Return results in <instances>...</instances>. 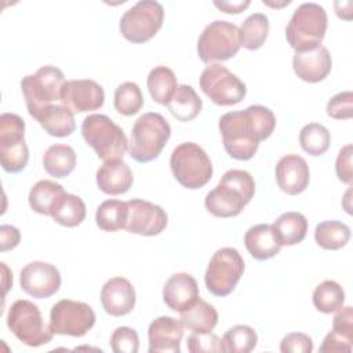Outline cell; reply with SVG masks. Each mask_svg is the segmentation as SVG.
Segmentation results:
<instances>
[{
  "mask_svg": "<svg viewBox=\"0 0 353 353\" xmlns=\"http://www.w3.org/2000/svg\"><path fill=\"white\" fill-rule=\"evenodd\" d=\"M219 131L226 153L236 160H250L259 142L268 139L276 127L274 113L262 105L228 112L219 119Z\"/></svg>",
  "mask_w": 353,
  "mask_h": 353,
  "instance_id": "cell-1",
  "label": "cell"
},
{
  "mask_svg": "<svg viewBox=\"0 0 353 353\" xmlns=\"http://www.w3.org/2000/svg\"><path fill=\"white\" fill-rule=\"evenodd\" d=\"M254 193L255 182L248 171L229 170L219 183L207 193L204 204L214 216L232 218L244 210Z\"/></svg>",
  "mask_w": 353,
  "mask_h": 353,
  "instance_id": "cell-2",
  "label": "cell"
},
{
  "mask_svg": "<svg viewBox=\"0 0 353 353\" xmlns=\"http://www.w3.org/2000/svg\"><path fill=\"white\" fill-rule=\"evenodd\" d=\"M170 137L171 127L160 113H143L132 125L128 153L138 163H149L159 157Z\"/></svg>",
  "mask_w": 353,
  "mask_h": 353,
  "instance_id": "cell-3",
  "label": "cell"
},
{
  "mask_svg": "<svg viewBox=\"0 0 353 353\" xmlns=\"http://www.w3.org/2000/svg\"><path fill=\"white\" fill-rule=\"evenodd\" d=\"M327 23L324 7L317 3H302L290 18L285 28V39L295 52L313 50L321 46Z\"/></svg>",
  "mask_w": 353,
  "mask_h": 353,
  "instance_id": "cell-4",
  "label": "cell"
},
{
  "mask_svg": "<svg viewBox=\"0 0 353 353\" xmlns=\"http://www.w3.org/2000/svg\"><path fill=\"white\" fill-rule=\"evenodd\" d=\"M65 81L62 70L52 65L41 66L34 74H28L21 80L28 112L34 120L48 106L61 103V91Z\"/></svg>",
  "mask_w": 353,
  "mask_h": 353,
  "instance_id": "cell-5",
  "label": "cell"
},
{
  "mask_svg": "<svg viewBox=\"0 0 353 353\" xmlns=\"http://www.w3.org/2000/svg\"><path fill=\"white\" fill-rule=\"evenodd\" d=\"M81 134L103 161L123 159L128 150V139L123 128L106 114H88L81 123Z\"/></svg>",
  "mask_w": 353,
  "mask_h": 353,
  "instance_id": "cell-6",
  "label": "cell"
},
{
  "mask_svg": "<svg viewBox=\"0 0 353 353\" xmlns=\"http://www.w3.org/2000/svg\"><path fill=\"white\" fill-rule=\"evenodd\" d=\"M175 179L188 189H200L212 176V163L207 153L194 142L178 145L170 157Z\"/></svg>",
  "mask_w": 353,
  "mask_h": 353,
  "instance_id": "cell-7",
  "label": "cell"
},
{
  "mask_svg": "<svg viewBox=\"0 0 353 353\" xmlns=\"http://www.w3.org/2000/svg\"><path fill=\"white\" fill-rule=\"evenodd\" d=\"M7 325L22 343L32 347L47 345L54 335L51 325L44 323L39 306L28 299H18L10 306Z\"/></svg>",
  "mask_w": 353,
  "mask_h": 353,
  "instance_id": "cell-8",
  "label": "cell"
},
{
  "mask_svg": "<svg viewBox=\"0 0 353 353\" xmlns=\"http://www.w3.org/2000/svg\"><path fill=\"white\" fill-rule=\"evenodd\" d=\"M240 47V29L229 21L210 22L197 40V54L208 65L233 58Z\"/></svg>",
  "mask_w": 353,
  "mask_h": 353,
  "instance_id": "cell-9",
  "label": "cell"
},
{
  "mask_svg": "<svg viewBox=\"0 0 353 353\" xmlns=\"http://www.w3.org/2000/svg\"><path fill=\"white\" fill-rule=\"evenodd\" d=\"M244 272V259L236 248L223 247L211 256L204 281L207 290L215 296L229 295Z\"/></svg>",
  "mask_w": 353,
  "mask_h": 353,
  "instance_id": "cell-10",
  "label": "cell"
},
{
  "mask_svg": "<svg viewBox=\"0 0 353 353\" xmlns=\"http://www.w3.org/2000/svg\"><path fill=\"white\" fill-rule=\"evenodd\" d=\"M164 8L154 0H139L130 7L120 19V33L131 43L150 40L163 26Z\"/></svg>",
  "mask_w": 353,
  "mask_h": 353,
  "instance_id": "cell-11",
  "label": "cell"
},
{
  "mask_svg": "<svg viewBox=\"0 0 353 353\" xmlns=\"http://www.w3.org/2000/svg\"><path fill=\"white\" fill-rule=\"evenodd\" d=\"M0 160L3 168L11 174L25 170L29 160L25 121L15 113L0 116Z\"/></svg>",
  "mask_w": 353,
  "mask_h": 353,
  "instance_id": "cell-12",
  "label": "cell"
},
{
  "mask_svg": "<svg viewBox=\"0 0 353 353\" xmlns=\"http://www.w3.org/2000/svg\"><path fill=\"white\" fill-rule=\"evenodd\" d=\"M201 91L216 105H236L247 94L245 84L222 63H210L200 76Z\"/></svg>",
  "mask_w": 353,
  "mask_h": 353,
  "instance_id": "cell-13",
  "label": "cell"
},
{
  "mask_svg": "<svg viewBox=\"0 0 353 353\" xmlns=\"http://www.w3.org/2000/svg\"><path fill=\"white\" fill-rule=\"evenodd\" d=\"M95 324L92 307L84 302L61 299L50 312V325L54 334L83 336Z\"/></svg>",
  "mask_w": 353,
  "mask_h": 353,
  "instance_id": "cell-14",
  "label": "cell"
},
{
  "mask_svg": "<svg viewBox=\"0 0 353 353\" xmlns=\"http://www.w3.org/2000/svg\"><path fill=\"white\" fill-rule=\"evenodd\" d=\"M127 219L124 229L141 236H156L161 233L168 222L165 211L150 201L132 199L127 201Z\"/></svg>",
  "mask_w": 353,
  "mask_h": 353,
  "instance_id": "cell-15",
  "label": "cell"
},
{
  "mask_svg": "<svg viewBox=\"0 0 353 353\" xmlns=\"http://www.w3.org/2000/svg\"><path fill=\"white\" fill-rule=\"evenodd\" d=\"M19 283L21 288L28 295L37 299H44L52 296L59 290L61 273L48 262L34 261L22 268Z\"/></svg>",
  "mask_w": 353,
  "mask_h": 353,
  "instance_id": "cell-16",
  "label": "cell"
},
{
  "mask_svg": "<svg viewBox=\"0 0 353 353\" xmlns=\"http://www.w3.org/2000/svg\"><path fill=\"white\" fill-rule=\"evenodd\" d=\"M105 92L101 84L91 79L65 81L61 91V103L73 113H84L102 108Z\"/></svg>",
  "mask_w": 353,
  "mask_h": 353,
  "instance_id": "cell-17",
  "label": "cell"
},
{
  "mask_svg": "<svg viewBox=\"0 0 353 353\" xmlns=\"http://www.w3.org/2000/svg\"><path fill=\"white\" fill-rule=\"evenodd\" d=\"M183 325L170 316L154 319L148 328L149 353H179Z\"/></svg>",
  "mask_w": 353,
  "mask_h": 353,
  "instance_id": "cell-18",
  "label": "cell"
},
{
  "mask_svg": "<svg viewBox=\"0 0 353 353\" xmlns=\"http://www.w3.org/2000/svg\"><path fill=\"white\" fill-rule=\"evenodd\" d=\"M309 181V165L299 154H285L277 161L276 182L284 193L299 194L307 188Z\"/></svg>",
  "mask_w": 353,
  "mask_h": 353,
  "instance_id": "cell-19",
  "label": "cell"
},
{
  "mask_svg": "<svg viewBox=\"0 0 353 353\" xmlns=\"http://www.w3.org/2000/svg\"><path fill=\"white\" fill-rule=\"evenodd\" d=\"M292 68L301 80L319 83L330 74L332 59L330 51L324 46H319L309 51L295 52L292 57Z\"/></svg>",
  "mask_w": 353,
  "mask_h": 353,
  "instance_id": "cell-20",
  "label": "cell"
},
{
  "mask_svg": "<svg viewBox=\"0 0 353 353\" xmlns=\"http://www.w3.org/2000/svg\"><path fill=\"white\" fill-rule=\"evenodd\" d=\"M137 295L132 284L124 277H112L101 290V303L110 316L120 317L132 312Z\"/></svg>",
  "mask_w": 353,
  "mask_h": 353,
  "instance_id": "cell-21",
  "label": "cell"
},
{
  "mask_svg": "<svg viewBox=\"0 0 353 353\" xmlns=\"http://www.w3.org/2000/svg\"><path fill=\"white\" fill-rule=\"evenodd\" d=\"M199 298V285L189 273L170 276L163 287V301L174 312H183Z\"/></svg>",
  "mask_w": 353,
  "mask_h": 353,
  "instance_id": "cell-22",
  "label": "cell"
},
{
  "mask_svg": "<svg viewBox=\"0 0 353 353\" xmlns=\"http://www.w3.org/2000/svg\"><path fill=\"white\" fill-rule=\"evenodd\" d=\"M132 182L131 168L121 159L103 161L97 171V185L106 194H123L130 190Z\"/></svg>",
  "mask_w": 353,
  "mask_h": 353,
  "instance_id": "cell-23",
  "label": "cell"
},
{
  "mask_svg": "<svg viewBox=\"0 0 353 353\" xmlns=\"http://www.w3.org/2000/svg\"><path fill=\"white\" fill-rule=\"evenodd\" d=\"M244 244L254 259L266 261L279 254L281 243L272 225L258 223L251 226L244 234Z\"/></svg>",
  "mask_w": 353,
  "mask_h": 353,
  "instance_id": "cell-24",
  "label": "cell"
},
{
  "mask_svg": "<svg viewBox=\"0 0 353 353\" xmlns=\"http://www.w3.org/2000/svg\"><path fill=\"white\" fill-rule=\"evenodd\" d=\"M36 120L47 134L57 138L69 137L76 128L73 112L62 103L48 106Z\"/></svg>",
  "mask_w": 353,
  "mask_h": 353,
  "instance_id": "cell-25",
  "label": "cell"
},
{
  "mask_svg": "<svg viewBox=\"0 0 353 353\" xmlns=\"http://www.w3.org/2000/svg\"><path fill=\"white\" fill-rule=\"evenodd\" d=\"M179 321L183 328L193 332H210L218 323V312L212 305L199 296L192 306L181 312Z\"/></svg>",
  "mask_w": 353,
  "mask_h": 353,
  "instance_id": "cell-26",
  "label": "cell"
},
{
  "mask_svg": "<svg viewBox=\"0 0 353 353\" xmlns=\"http://www.w3.org/2000/svg\"><path fill=\"white\" fill-rule=\"evenodd\" d=\"M167 108L176 120L190 121L200 113L203 102L192 85L181 84L176 87Z\"/></svg>",
  "mask_w": 353,
  "mask_h": 353,
  "instance_id": "cell-27",
  "label": "cell"
},
{
  "mask_svg": "<svg viewBox=\"0 0 353 353\" xmlns=\"http://www.w3.org/2000/svg\"><path fill=\"white\" fill-rule=\"evenodd\" d=\"M46 172L54 178L68 176L76 167V153L72 146L55 143L47 148L43 156Z\"/></svg>",
  "mask_w": 353,
  "mask_h": 353,
  "instance_id": "cell-28",
  "label": "cell"
},
{
  "mask_svg": "<svg viewBox=\"0 0 353 353\" xmlns=\"http://www.w3.org/2000/svg\"><path fill=\"white\" fill-rule=\"evenodd\" d=\"M272 226L276 230L281 245H295L301 243L307 232V221L305 215L296 211L281 214Z\"/></svg>",
  "mask_w": 353,
  "mask_h": 353,
  "instance_id": "cell-29",
  "label": "cell"
},
{
  "mask_svg": "<svg viewBox=\"0 0 353 353\" xmlns=\"http://www.w3.org/2000/svg\"><path fill=\"white\" fill-rule=\"evenodd\" d=\"M50 215L57 223L66 228H74L85 218V204L81 197L65 192L55 201Z\"/></svg>",
  "mask_w": 353,
  "mask_h": 353,
  "instance_id": "cell-30",
  "label": "cell"
},
{
  "mask_svg": "<svg viewBox=\"0 0 353 353\" xmlns=\"http://www.w3.org/2000/svg\"><path fill=\"white\" fill-rule=\"evenodd\" d=\"M146 84L150 97L160 105H167L178 87L175 73L163 65L154 66L149 72Z\"/></svg>",
  "mask_w": 353,
  "mask_h": 353,
  "instance_id": "cell-31",
  "label": "cell"
},
{
  "mask_svg": "<svg viewBox=\"0 0 353 353\" xmlns=\"http://www.w3.org/2000/svg\"><path fill=\"white\" fill-rule=\"evenodd\" d=\"M63 193L65 190L62 185L50 179H41L34 183L29 192V205L37 214L50 215L55 201Z\"/></svg>",
  "mask_w": 353,
  "mask_h": 353,
  "instance_id": "cell-32",
  "label": "cell"
},
{
  "mask_svg": "<svg viewBox=\"0 0 353 353\" xmlns=\"http://www.w3.org/2000/svg\"><path fill=\"white\" fill-rule=\"evenodd\" d=\"M350 239V228L341 221H323L314 229V240L324 250H341Z\"/></svg>",
  "mask_w": 353,
  "mask_h": 353,
  "instance_id": "cell-33",
  "label": "cell"
},
{
  "mask_svg": "<svg viewBox=\"0 0 353 353\" xmlns=\"http://www.w3.org/2000/svg\"><path fill=\"white\" fill-rule=\"evenodd\" d=\"M269 33V18L262 12L247 17L240 28V43L247 50H258L265 43Z\"/></svg>",
  "mask_w": 353,
  "mask_h": 353,
  "instance_id": "cell-34",
  "label": "cell"
},
{
  "mask_svg": "<svg viewBox=\"0 0 353 353\" xmlns=\"http://www.w3.org/2000/svg\"><path fill=\"white\" fill-rule=\"evenodd\" d=\"M127 212V201L110 199L99 204L97 208L95 221L99 229L105 232H116L124 229Z\"/></svg>",
  "mask_w": 353,
  "mask_h": 353,
  "instance_id": "cell-35",
  "label": "cell"
},
{
  "mask_svg": "<svg viewBox=\"0 0 353 353\" xmlns=\"http://www.w3.org/2000/svg\"><path fill=\"white\" fill-rule=\"evenodd\" d=\"M314 307L325 314L335 313L343 306L345 291L335 280H324L313 291Z\"/></svg>",
  "mask_w": 353,
  "mask_h": 353,
  "instance_id": "cell-36",
  "label": "cell"
},
{
  "mask_svg": "<svg viewBox=\"0 0 353 353\" xmlns=\"http://www.w3.org/2000/svg\"><path fill=\"white\" fill-rule=\"evenodd\" d=\"M221 342L226 353H250L256 346L258 335L252 327L237 324L223 334Z\"/></svg>",
  "mask_w": 353,
  "mask_h": 353,
  "instance_id": "cell-37",
  "label": "cell"
},
{
  "mask_svg": "<svg viewBox=\"0 0 353 353\" xmlns=\"http://www.w3.org/2000/svg\"><path fill=\"white\" fill-rule=\"evenodd\" d=\"M299 143L310 156H321L330 148L331 135L323 124L309 123L299 131Z\"/></svg>",
  "mask_w": 353,
  "mask_h": 353,
  "instance_id": "cell-38",
  "label": "cell"
},
{
  "mask_svg": "<svg viewBox=\"0 0 353 353\" xmlns=\"http://www.w3.org/2000/svg\"><path fill=\"white\" fill-rule=\"evenodd\" d=\"M114 109L123 116H132L138 113L143 105L141 88L134 81L120 84L114 91Z\"/></svg>",
  "mask_w": 353,
  "mask_h": 353,
  "instance_id": "cell-39",
  "label": "cell"
},
{
  "mask_svg": "<svg viewBox=\"0 0 353 353\" xmlns=\"http://www.w3.org/2000/svg\"><path fill=\"white\" fill-rule=\"evenodd\" d=\"M110 347L114 353H137L139 338L131 327H117L110 335Z\"/></svg>",
  "mask_w": 353,
  "mask_h": 353,
  "instance_id": "cell-40",
  "label": "cell"
},
{
  "mask_svg": "<svg viewBox=\"0 0 353 353\" xmlns=\"http://www.w3.org/2000/svg\"><path fill=\"white\" fill-rule=\"evenodd\" d=\"M188 350L190 353H210L223 352L221 339L210 332H193L188 338Z\"/></svg>",
  "mask_w": 353,
  "mask_h": 353,
  "instance_id": "cell-41",
  "label": "cell"
},
{
  "mask_svg": "<svg viewBox=\"0 0 353 353\" xmlns=\"http://www.w3.org/2000/svg\"><path fill=\"white\" fill-rule=\"evenodd\" d=\"M353 92L352 91H342L334 95L327 103V114L331 119L336 120H347L353 116Z\"/></svg>",
  "mask_w": 353,
  "mask_h": 353,
  "instance_id": "cell-42",
  "label": "cell"
},
{
  "mask_svg": "<svg viewBox=\"0 0 353 353\" xmlns=\"http://www.w3.org/2000/svg\"><path fill=\"white\" fill-rule=\"evenodd\" d=\"M313 350V341L303 332L287 334L280 342V352L283 353H310Z\"/></svg>",
  "mask_w": 353,
  "mask_h": 353,
  "instance_id": "cell-43",
  "label": "cell"
},
{
  "mask_svg": "<svg viewBox=\"0 0 353 353\" xmlns=\"http://www.w3.org/2000/svg\"><path fill=\"white\" fill-rule=\"evenodd\" d=\"M352 345H353V339L346 338L331 330L325 335L320 346V352L321 353H350Z\"/></svg>",
  "mask_w": 353,
  "mask_h": 353,
  "instance_id": "cell-44",
  "label": "cell"
},
{
  "mask_svg": "<svg viewBox=\"0 0 353 353\" xmlns=\"http://www.w3.org/2000/svg\"><path fill=\"white\" fill-rule=\"evenodd\" d=\"M352 154H353V146L350 143L345 145L339 150L336 161H335V172H336L338 179L342 181L343 183H347V185L352 183V178H353V174H352Z\"/></svg>",
  "mask_w": 353,
  "mask_h": 353,
  "instance_id": "cell-45",
  "label": "cell"
},
{
  "mask_svg": "<svg viewBox=\"0 0 353 353\" xmlns=\"http://www.w3.org/2000/svg\"><path fill=\"white\" fill-rule=\"evenodd\" d=\"M332 331L353 339V309L352 306L341 307L336 310L332 323Z\"/></svg>",
  "mask_w": 353,
  "mask_h": 353,
  "instance_id": "cell-46",
  "label": "cell"
},
{
  "mask_svg": "<svg viewBox=\"0 0 353 353\" xmlns=\"http://www.w3.org/2000/svg\"><path fill=\"white\" fill-rule=\"evenodd\" d=\"M19 240H21V233L15 226H11V225L0 226V241H1L3 252L15 248L18 245Z\"/></svg>",
  "mask_w": 353,
  "mask_h": 353,
  "instance_id": "cell-47",
  "label": "cell"
},
{
  "mask_svg": "<svg viewBox=\"0 0 353 353\" xmlns=\"http://www.w3.org/2000/svg\"><path fill=\"white\" fill-rule=\"evenodd\" d=\"M214 6L226 14H239L250 6V0L244 1H214Z\"/></svg>",
  "mask_w": 353,
  "mask_h": 353,
  "instance_id": "cell-48",
  "label": "cell"
}]
</instances>
